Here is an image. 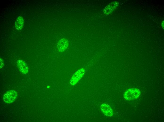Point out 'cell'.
<instances>
[{"label":"cell","mask_w":164,"mask_h":122,"mask_svg":"<svg viewBox=\"0 0 164 122\" xmlns=\"http://www.w3.org/2000/svg\"><path fill=\"white\" fill-rule=\"evenodd\" d=\"M68 40L65 38H63L58 42L57 47L58 50L60 52L64 51L68 46Z\"/></svg>","instance_id":"obj_5"},{"label":"cell","mask_w":164,"mask_h":122,"mask_svg":"<svg viewBox=\"0 0 164 122\" xmlns=\"http://www.w3.org/2000/svg\"><path fill=\"white\" fill-rule=\"evenodd\" d=\"M85 70L83 68L80 69L73 75L70 80V84L72 85H74L78 82L83 76Z\"/></svg>","instance_id":"obj_3"},{"label":"cell","mask_w":164,"mask_h":122,"mask_svg":"<svg viewBox=\"0 0 164 122\" xmlns=\"http://www.w3.org/2000/svg\"><path fill=\"white\" fill-rule=\"evenodd\" d=\"M24 19L21 16H19L16 20L15 23V27L17 30H21L24 25Z\"/></svg>","instance_id":"obj_7"},{"label":"cell","mask_w":164,"mask_h":122,"mask_svg":"<svg viewBox=\"0 0 164 122\" xmlns=\"http://www.w3.org/2000/svg\"><path fill=\"white\" fill-rule=\"evenodd\" d=\"M17 96L16 92L12 90L7 91L3 96V99L5 103H10L14 102Z\"/></svg>","instance_id":"obj_2"},{"label":"cell","mask_w":164,"mask_h":122,"mask_svg":"<svg viewBox=\"0 0 164 122\" xmlns=\"http://www.w3.org/2000/svg\"><path fill=\"white\" fill-rule=\"evenodd\" d=\"M140 94V92L138 89L131 88L127 90L125 92L124 97L127 100H132L138 98Z\"/></svg>","instance_id":"obj_1"},{"label":"cell","mask_w":164,"mask_h":122,"mask_svg":"<svg viewBox=\"0 0 164 122\" xmlns=\"http://www.w3.org/2000/svg\"><path fill=\"white\" fill-rule=\"evenodd\" d=\"M17 66L20 71L24 74L27 73L28 68L27 64L22 60H19L17 62Z\"/></svg>","instance_id":"obj_6"},{"label":"cell","mask_w":164,"mask_h":122,"mask_svg":"<svg viewBox=\"0 0 164 122\" xmlns=\"http://www.w3.org/2000/svg\"><path fill=\"white\" fill-rule=\"evenodd\" d=\"M0 69L2 68L4 66V63L3 62V61L2 59L1 58H0Z\"/></svg>","instance_id":"obj_8"},{"label":"cell","mask_w":164,"mask_h":122,"mask_svg":"<svg viewBox=\"0 0 164 122\" xmlns=\"http://www.w3.org/2000/svg\"><path fill=\"white\" fill-rule=\"evenodd\" d=\"M100 108L103 113L107 116L111 117L113 114V111L111 107L106 104H102Z\"/></svg>","instance_id":"obj_4"}]
</instances>
